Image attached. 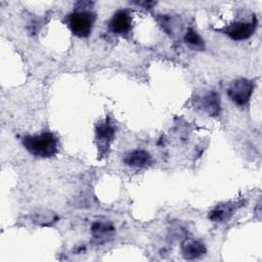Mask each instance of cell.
<instances>
[{
  "mask_svg": "<svg viewBox=\"0 0 262 262\" xmlns=\"http://www.w3.org/2000/svg\"><path fill=\"white\" fill-rule=\"evenodd\" d=\"M23 144L29 152L41 158L53 157L58 150V140L49 131L34 136H25L23 138Z\"/></svg>",
  "mask_w": 262,
  "mask_h": 262,
  "instance_id": "obj_1",
  "label": "cell"
},
{
  "mask_svg": "<svg viewBox=\"0 0 262 262\" xmlns=\"http://www.w3.org/2000/svg\"><path fill=\"white\" fill-rule=\"evenodd\" d=\"M95 15L86 10H77L69 15V26L72 33L78 37H88L92 31Z\"/></svg>",
  "mask_w": 262,
  "mask_h": 262,
  "instance_id": "obj_2",
  "label": "cell"
},
{
  "mask_svg": "<svg viewBox=\"0 0 262 262\" xmlns=\"http://www.w3.org/2000/svg\"><path fill=\"white\" fill-rule=\"evenodd\" d=\"M181 251L185 259L193 260L202 257L206 253V247L199 241L186 238L182 243Z\"/></svg>",
  "mask_w": 262,
  "mask_h": 262,
  "instance_id": "obj_7",
  "label": "cell"
},
{
  "mask_svg": "<svg viewBox=\"0 0 262 262\" xmlns=\"http://www.w3.org/2000/svg\"><path fill=\"white\" fill-rule=\"evenodd\" d=\"M184 41L187 44H189L191 47H194V48H198V49H203L204 46H205L202 38L192 29L187 30V32L184 36Z\"/></svg>",
  "mask_w": 262,
  "mask_h": 262,
  "instance_id": "obj_12",
  "label": "cell"
},
{
  "mask_svg": "<svg viewBox=\"0 0 262 262\" xmlns=\"http://www.w3.org/2000/svg\"><path fill=\"white\" fill-rule=\"evenodd\" d=\"M236 208H238V206H236V203H228L222 205L220 204L210 212L209 218L210 220L215 222L226 221L233 215Z\"/></svg>",
  "mask_w": 262,
  "mask_h": 262,
  "instance_id": "obj_8",
  "label": "cell"
},
{
  "mask_svg": "<svg viewBox=\"0 0 262 262\" xmlns=\"http://www.w3.org/2000/svg\"><path fill=\"white\" fill-rule=\"evenodd\" d=\"M256 27H257V19L256 17H254L251 23L237 21V23L231 24L225 27L224 29H222V32L232 40L241 41V40H246L250 38L255 32Z\"/></svg>",
  "mask_w": 262,
  "mask_h": 262,
  "instance_id": "obj_5",
  "label": "cell"
},
{
  "mask_svg": "<svg viewBox=\"0 0 262 262\" xmlns=\"http://www.w3.org/2000/svg\"><path fill=\"white\" fill-rule=\"evenodd\" d=\"M95 134L99 155L101 157H104L107 154L111 142L113 141L115 135V126L108 119L100 121L96 125Z\"/></svg>",
  "mask_w": 262,
  "mask_h": 262,
  "instance_id": "obj_4",
  "label": "cell"
},
{
  "mask_svg": "<svg viewBox=\"0 0 262 262\" xmlns=\"http://www.w3.org/2000/svg\"><path fill=\"white\" fill-rule=\"evenodd\" d=\"M114 227L112 224L107 222H95L92 225L91 231L94 239L97 241V243L105 242L108 237H111L114 233Z\"/></svg>",
  "mask_w": 262,
  "mask_h": 262,
  "instance_id": "obj_11",
  "label": "cell"
},
{
  "mask_svg": "<svg viewBox=\"0 0 262 262\" xmlns=\"http://www.w3.org/2000/svg\"><path fill=\"white\" fill-rule=\"evenodd\" d=\"M254 90V84L247 79H238L231 83L227 89L229 98L237 105H245L251 98Z\"/></svg>",
  "mask_w": 262,
  "mask_h": 262,
  "instance_id": "obj_3",
  "label": "cell"
},
{
  "mask_svg": "<svg viewBox=\"0 0 262 262\" xmlns=\"http://www.w3.org/2000/svg\"><path fill=\"white\" fill-rule=\"evenodd\" d=\"M110 30L118 35H125L131 29V16L127 10L117 11L108 24Z\"/></svg>",
  "mask_w": 262,
  "mask_h": 262,
  "instance_id": "obj_6",
  "label": "cell"
},
{
  "mask_svg": "<svg viewBox=\"0 0 262 262\" xmlns=\"http://www.w3.org/2000/svg\"><path fill=\"white\" fill-rule=\"evenodd\" d=\"M150 162H151L150 155L143 149L133 150L128 155H126L124 159V163L126 165L132 166V167H139V168L149 165Z\"/></svg>",
  "mask_w": 262,
  "mask_h": 262,
  "instance_id": "obj_9",
  "label": "cell"
},
{
  "mask_svg": "<svg viewBox=\"0 0 262 262\" xmlns=\"http://www.w3.org/2000/svg\"><path fill=\"white\" fill-rule=\"evenodd\" d=\"M198 105L210 115H217L220 111L219 97L215 92H209L200 97L198 99Z\"/></svg>",
  "mask_w": 262,
  "mask_h": 262,
  "instance_id": "obj_10",
  "label": "cell"
}]
</instances>
